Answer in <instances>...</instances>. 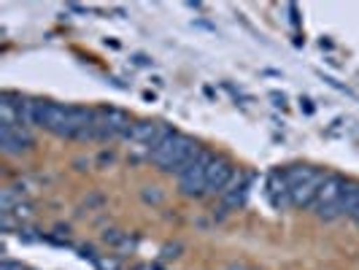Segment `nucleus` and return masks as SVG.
I'll return each mask as SVG.
<instances>
[{"instance_id": "f257e3e1", "label": "nucleus", "mask_w": 359, "mask_h": 270, "mask_svg": "<svg viewBox=\"0 0 359 270\" xmlns=\"http://www.w3.org/2000/svg\"><path fill=\"white\" fill-rule=\"evenodd\" d=\"M214 160H216L214 151H208V149L200 146L198 154H195V157L189 160V165L179 173L181 195H187V198H200V195H205V179H208V168H211Z\"/></svg>"}, {"instance_id": "f03ea898", "label": "nucleus", "mask_w": 359, "mask_h": 270, "mask_svg": "<svg viewBox=\"0 0 359 270\" xmlns=\"http://www.w3.org/2000/svg\"><path fill=\"white\" fill-rule=\"evenodd\" d=\"M130 127H133V122H130V116L122 108H97L90 141H100V144L119 141V138H127Z\"/></svg>"}, {"instance_id": "7ed1b4c3", "label": "nucleus", "mask_w": 359, "mask_h": 270, "mask_svg": "<svg viewBox=\"0 0 359 270\" xmlns=\"http://www.w3.org/2000/svg\"><path fill=\"white\" fill-rule=\"evenodd\" d=\"M33 135L27 127L17 125V122H0V146H3V154L8 157H19L25 151L33 149Z\"/></svg>"}, {"instance_id": "20e7f679", "label": "nucleus", "mask_w": 359, "mask_h": 270, "mask_svg": "<svg viewBox=\"0 0 359 270\" xmlns=\"http://www.w3.org/2000/svg\"><path fill=\"white\" fill-rule=\"evenodd\" d=\"M68 114L71 106H60V103H46V100H38L36 108V125L54 133L57 138H65V130H68Z\"/></svg>"}, {"instance_id": "39448f33", "label": "nucleus", "mask_w": 359, "mask_h": 270, "mask_svg": "<svg viewBox=\"0 0 359 270\" xmlns=\"http://www.w3.org/2000/svg\"><path fill=\"white\" fill-rule=\"evenodd\" d=\"M238 176L233 168V162L224 160V157H219L216 154V160L211 162V168H208V179H205V195H224L227 192V187L233 184V179Z\"/></svg>"}, {"instance_id": "423d86ee", "label": "nucleus", "mask_w": 359, "mask_h": 270, "mask_svg": "<svg viewBox=\"0 0 359 270\" xmlns=\"http://www.w3.org/2000/svg\"><path fill=\"white\" fill-rule=\"evenodd\" d=\"M200 146L195 144V138H189V135H179V141H176V146H173V151H170V157L162 162L160 170H165V173H176L179 176L181 170L189 165V160L198 154Z\"/></svg>"}, {"instance_id": "0eeeda50", "label": "nucleus", "mask_w": 359, "mask_h": 270, "mask_svg": "<svg viewBox=\"0 0 359 270\" xmlns=\"http://www.w3.org/2000/svg\"><path fill=\"white\" fill-rule=\"evenodd\" d=\"M346 184H348V181L343 179V176H338V173H324V181H322V187H319V192H316L313 208L319 211V208L341 203V195H343V189H346Z\"/></svg>"}, {"instance_id": "6e6552de", "label": "nucleus", "mask_w": 359, "mask_h": 270, "mask_svg": "<svg viewBox=\"0 0 359 270\" xmlns=\"http://www.w3.org/2000/svg\"><path fill=\"white\" fill-rule=\"evenodd\" d=\"M3 103H8L11 111H14V116H17V125L27 127L36 125V108H38V100H30V97H22V95H14V92H3V97H0Z\"/></svg>"}, {"instance_id": "1a4fd4ad", "label": "nucleus", "mask_w": 359, "mask_h": 270, "mask_svg": "<svg viewBox=\"0 0 359 270\" xmlns=\"http://www.w3.org/2000/svg\"><path fill=\"white\" fill-rule=\"evenodd\" d=\"M268 198L273 208H287V205H292V200H289V184H287L284 170H273L268 176Z\"/></svg>"}, {"instance_id": "9d476101", "label": "nucleus", "mask_w": 359, "mask_h": 270, "mask_svg": "<svg viewBox=\"0 0 359 270\" xmlns=\"http://www.w3.org/2000/svg\"><path fill=\"white\" fill-rule=\"evenodd\" d=\"M157 130H160V122H151V119H138V122H133V127H130L127 141L151 146V141L157 138Z\"/></svg>"}, {"instance_id": "9b49d317", "label": "nucleus", "mask_w": 359, "mask_h": 270, "mask_svg": "<svg viewBox=\"0 0 359 270\" xmlns=\"http://www.w3.org/2000/svg\"><path fill=\"white\" fill-rule=\"evenodd\" d=\"M246 195H249V184H246V176H235L233 184L227 187V192L222 195V203H224V208H241L243 203H246Z\"/></svg>"}, {"instance_id": "f8f14e48", "label": "nucleus", "mask_w": 359, "mask_h": 270, "mask_svg": "<svg viewBox=\"0 0 359 270\" xmlns=\"http://www.w3.org/2000/svg\"><path fill=\"white\" fill-rule=\"evenodd\" d=\"M357 208H359V184L357 181H348L341 195V211L343 216H354Z\"/></svg>"}, {"instance_id": "ddd939ff", "label": "nucleus", "mask_w": 359, "mask_h": 270, "mask_svg": "<svg viewBox=\"0 0 359 270\" xmlns=\"http://www.w3.org/2000/svg\"><path fill=\"white\" fill-rule=\"evenodd\" d=\"M103 241L111 243V246H133V241H130L125 233H119V230H106V233H103Z\"/></svg>"}, {"instance_id": "4468645a", "label": "nucleus", "mask_w": 359, "mask_h": 270, "mask_svg": "<svg viewBox=\"0 0 359 270\" xmlns=\"http://www.w3.org/2000/svg\"><path fill=\"white\" fill-rule=\"evenodd\" d=\"M141 198H144V203H149V205H160L162 203L160 187H144V189H141Z\"/></svg>"}, {"instance_id": "2eb2a0df", "label": "nucleus", "mask_w": 359, "mask_h": 270, "mask_svg": "<svg viewBox=\"0 0 359 270\" xmlns=\"http://www.w3.org/2000/svg\"><path fill=\"white\" fill-rule=\"evenodd\" d=\"M181 252V243H173V246H165V252H162V257L165 259H176Z\"/></svg>"}, {"instance_id": "dca6fc26", "label": "nucleus", "mask_w": 359, "mask_h": 270, "mask_svg": "<svg viewBox=\"0 0 359 270\" xmlns=\"http://www.w3.org/2000/svg\"><path fill=\"white\" fill-rule=\"evenodd\" d=\"M0 270H27V268H22L19 262H14V259H8V257H6V259L0 262Z\"/></svg>"}, {"instance_id": "f3484780", "label": "nucleus", "mask_w": 359, "mask_h": 270, "mask_svg": "<svg viewBox=\"0 0 359 270\" xmlns=\"http://www.w3.org/2000/svg\"><path fill=\"white\" fill-rule=\"evenodd\" d=\"M95 265L100 270H116V262H108V259H95Z\"/></svg>"}, {"instance_id": "a211bd4d", "label": "nucleus", "mask_w": 359, "mask_h": 270, "mask_svg": "<svg viewBox=\"0 0 359 270\" xmlns=\"http://www.w3.org/2000/svg\"><path fill=\"white\" fill-rule=\"evenodd\" d=\"M227 270H249V268H246V265H230Z\"/></svg>"}, {"instance_id": "6ab92c4d", "label": "nucleus", "mask_w": 359, "mask_h": 270, "mask_svg": "<svg viewBox=\"0 0 359 270\" xmlns=\"http://www.w3.org/2000/svg\"><path fill=\"white\" fill-rule=\"evenodd\" d=\"M351 219H354V222H357V227H359V208H357V214L351 216Z\"/></svg>"}]
</instances>
